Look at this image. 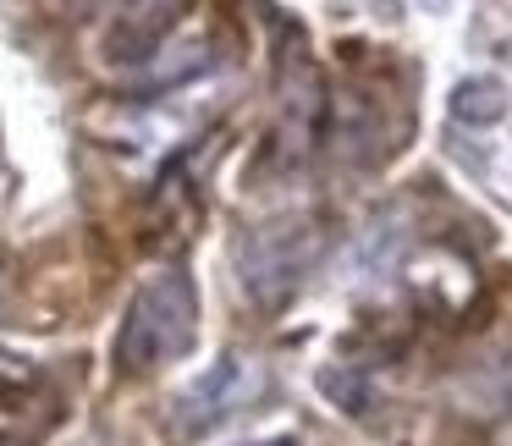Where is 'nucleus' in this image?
Listing matches in <instances>:
<instances>
[{"instance_id":"nucleus-4","label":"nucleus","mask_w":512,"mask_h":446,"mask_svg":"<svg viewBox=\"0 0 512 446\" xmlns=\"http://www.w3.org/2000/svg\"><path fill=\"white\" fill-rule=\"evenodd\" d=\"M457 111L474 116V122H490V116H501V89L496 83H463L457 89Z\"/></svg>"},{"instance_id":"nucleus-5","label":"nucleus","mask_w":512,"mask_h":446,"mask_svg":"<svg viewBox=\"0 0 512 446\" xmlns=\"http://www.w3.org/2000/svg\"><path fill=\"white\" fill-rule=\"evenodd\" d=\"M259 446H292V435H276V441H259Z\"/></svg>"},{"instance_id":"nucleus-3","label":"nucleus","mask_w":512,"mask_h":446,"mask_svg":"<svg viewBox=\"0 0 512 446\" xmlns=\"http://www.w3.org/2000/svg\"><path fill=\"white\" fill-rule=\"evenodd\" d=\"M254 391H259L254 369H248L243 358H221V364H215L210 375H204L199 386L177 402V419H182V430H188V435H204V430H215V424H226L237 408H248Z\"/></svg>"},{"instance_id":"nucleus-1","label":"nucleus","mask_w":512,"mask_h":446,"mask_svg":"<svg viewBox=\"0 0 512 446\" xmlns=\"http://www.w3.org/2000/svg\"><path fill=\"white\" fill-rule=\"evenodd\" d=\"M199 336V292H193L188 270H160L138 287L133 309H127L122 331H116V369L122 375H149L160 364H177Z\"/></svg>"},{"instance_id":"nucleus-2","label":"nucleus","mask_w":512,"mask_h":446,"mask_svg":"<svg viewBox=\"0 0 512 446\" xmlns=\"http://www.w3.org/2000/svg\"><path fill=\"white\" fill-rule=\"evenodd\" d=\"M314 259V237L303 226H270V232L254 237V248L243 254V287L254 292L259 303H276L298 287V276Z\"/></svg>"}]
</instances>
